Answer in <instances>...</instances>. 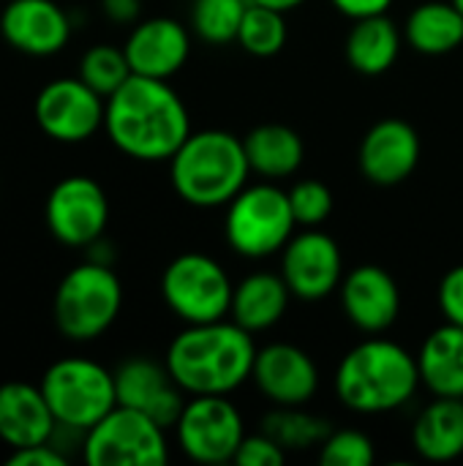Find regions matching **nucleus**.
Wrapping results in <instances>:
<instances>
[{
    "mask_svg": "<svg viewBox=\"0 0 463 466\" xmlns=\"http://www.w3.org/2000/svg\"><path fill=\"white\" fill-rule=\"evenodd\" d=\"M437 303L445 317V322L461 325L463 328V265L450 268L437 289Z\"/></svg>",
    "mask_w": 463,
    "mask_h": 466,
    "instance_id": "72a5a7b5",
    "label": "nucleus"
},
{
    "mask_svg": "<svg viewBox=\"0 0 463 466\" xmlns=\"http://www.w3.org/2000/svg\"><path fill=\"white\" fill-rule=\"evenodd\" d=\"M259 431L276 440L287 453H306V451H319V445L333 431V426L327 418L306 407H273L262 418Z\"/></svg>",
    "mask_w": 463,
    "mask_h": 466,
    "instance_id": "bb28decb",
    "label": "nucleus"
},
{
    "mask_svg": "<svg viewBox=\"0 0 463 466\" xmlns=\"http://www.w3.org/2000/svg\"><path fill=\"white\" fill-rule=\"evenodd\" d=\"M251 3H259V5H267V8H276V11L289 14V11H295V8L306 5L308 0H251Z\"/></svg>",
    "mask_w": 463,
    "mask_h": 466,
    "instance_id": "4c0bfd02",
    "label": "nucleus"
},
{
    "mask_svg": "<svg viewBox=\"0 0 463 466\" xmlns=\"http://www.w3.org/2000/svg\"><path fill=\"white\" fill-rule=\"evenodd\" d=\"M46 229L63 246L85 248L104 238L109 224V199L98 180L87 175L63 177L46 197Z\"/></svg>",
    "mask_w": 463,
    "mask_h": 466,
    "instance_id": "ddd939ff",
    "label": "nucleus"
},
{
    "mask_svg": "<svg viewBox=\"0 0 463 466\" xmlns=\"http://www.w3.org/2000/svg\"><path fill=\"white\" fill-rule=\"evenodd\" d=\"M418 355L404 344L371 336L355 344L336 369V399L355 415H390L404 410L420 390Z\"/></svg>",
    "mask_w": 463,
    "mask_h": 466,
    "instance_id": "7ed1b4c3",
    "label": "nucleus"
},
{
    "mask_svg": "<svg viewBox=\"0 0 463 466\" xmlns=\"http://www.w3.org/2000/svg\"><path fill=\"white\" fill-rule=\"evenodd\" d=\"M33 112L38 128L49 139L76 145L104 128L106 98L98 96L79 76H63L38 90Z\"/></svg>",
    "mask_w": 463,
    "mask_h": 466,
    "instance_id": "f8f14e48",
    "label": "nucleus"
},
{
    "mask_svg": "<svg viewBox=\"0 0 463 466\" xmlns=\"http://www.w3.org/2000/svg\"><path fill=\"white\" fill-rule=\"evenodd\" d=\"M420 382L431 396L463 399V328L445 322L434 328L418 352Z\"/></svg>",
    "mask_w": 463,
    "mask_h": 466,
    "instance_id": "b1692460",
    "label": "nucleus"
},
{
    "mask_svg": "<svg viewBox=\"0 0 463 466\" xmlns=\"http://www.w3.org/2000/svg\"><path fill=\"white\" fill-rule=\"evenodd\" d=\"M123 52L139 76L172 79L191 55V27L175 16H150L134 25Z\"/></svg>",
    "mask_w": 463,
    "mask_h": 466,
    "instance_id": "a211bd4d",
    "label": "nucleus"
},
{
    "mask_svg": "<svg viewBox=\"0 0 463 466\" xmlns=\"http://www.w3.org/2000/svg\"><path fill=\"white\" fill-rule=\"evenodd\" d=\"M287 451L270 440L265 431H257V434H246L243 445L237 448V456H235V464L237 466H281L287 461Z\"/></svg>",
    "mask_w": 463,
    "mask_h": 466,
    "instance_id": "473e14b6",
    "label": "nucleus"
},
{
    "mask_svg": "<svg viewBox=\"0 0 463 466\" xmlns=\"http://www.w3.org/2000/svg\"><path fill=\"white\" fill-rule=\"evenodd\" d=\"M251 172L265 180L292 177L306 158L303 137L284 123H262L243 137Z\"/></svg>",
    "mask_w": 463,
    "mask_h": 466,
    "instance_id": "a878e982",
    "label": "nucleus"
},
{
    "mask_svg": "<svg viewBox=\"0 0 463 466\" xmlns=\"http://www.w3.org/2000/svg\"><path fill=\"white\" fill-rule=\"evenodd\" d=\"M254 333L224 317L186 325L166 347V369L186 396H232L251 382L257 358Z\"/></svg>",
    "mask_w": 463,
    "mask_h": 466,
    "instance_id": "f03ea898",
    "label": "nucleus"
},
{
    "mask_svg": "<svg viewBox=\"0 0 463 466\" xmlns=\"http://www.w3.org/2000/svg\"><path fill=\"white\" fill-rule=\"evenodd\" d=\"M322 466H368L377 459L374 440L360 429H333L317 451Z\"/></svg>",
    "mask_w": 463,
    "mask_h": 466,
    "instance_id": "7c9ffc66",
    "label": "nucleus"
},
{
    "mask_svg": "<svg viewBox=\"0 0 463 466\" xmlns=\"http://www.w3.org/2000/svg\"><path fill=\"white\" fill-rule=\"evenodd\" d=\"M235 281L226 268L202 251L177 254L161 276V298L183 325L229 317Z\"/></svg>",
    "mask_w": 463,
    "mask_h": 466,
    "instance_id": "6e6552de",
    "label": "nucleus"
},
{
    "mask_svg": "<svg viewBox=\"0 0 463 466\" xmlns=\"http://www.w3.org/2000/svg\"><path fill=\"white\" fill-rule=\"evenodd\" d=\"M115 390L117 404L145 412L164 429H175L188 399L169 374L166 363L153 358H128L120 363L115 371Z\"/></svg>",
    "mask_w": 463,
    "mask_h": 466,
    "instance_id": "f3484780",
    "label": "nucleus"
},
{
    "mask_svg": "<svg viewBox=\"0 0 463 466\" xmlns=\"http://www.w3.org/2000/svg\"><path fill=\"white\" fill-rule=\"evenodd\" d=\"M131 66L128 57L123 52V46L115 44H96L90 46L82 60H79V79L85 85H90L98 96L109 98L128 76H131Z\"/></svg>",
    "mask_w": 463,
    "mask_h": 466,
    "instance_id": "c756f323",
    "label": "nucleus"
},
{
    "mask_svg": "<svg viewBox=\"0 0 463 466\" xmlns=\"http://www.w3.org/2000/svg\"><path fill=\"white\" fill-rule=\"evenodd\" d=\"M338 303L352 328L366 336H379L401 317V287L382 265H357L344 273Z\"/></svg>",
    "mask_w": 463,
    "mask_h": 466,
    "instance_id": "2eb2a0df",
    "label": "nucleus"
},
{
    "mask_svg": "<svg viewBox=\"0 0 463 466\" xmlns=\"http://www.w3.org/2000/svg\"><path fill=\"white\" fill-rule=\"evenodd\" d=\"M57 420L41 393V385L3 382L0 385V440L16 451L52 442Z\"/></svg>",
    "mask_w": 463,
    "mask_h": 466,
    "instance_id": "aec40b11",
    "label": "nucleus"
},
{
    "mask_svg": "<svg viewBox=\"0 0 463 466\" xmlns=\"http://www.w3.org/2000/svg\"><path fill=\"white\" fill-rule=\"evenodd\" d=\"M248 3L251 0H191V33L213 46L237 41Z\"/></svg>",
    "mask_w": 463,
    "mask_h": 466,
    "instance_id": "c85d7f7f",
    "label": "nucleus"
},
{
    "mask_svg": "<svg viewBox=\"0 0 463 466\" xmlns=\"http://www.w3.org/2000/svg\"><path fill=\"white\" fill-rule=\"evenodd\" d=\"M292 303V292L281 273L257 270L243 276L232 289V306L229 319H235L248 333H265L276 328Z\"/></svg>",
    "mask_w": 463,
    "mask_h": 466,
    "instance_id": "412c9836",
    "label": "nucleus"
},
{
    "mask_svg": "<svg viewBox=\"0 0 463 466\" xmlns=\"http://www.w3.org/2000/svg\"><path fill=\"white\" fill-rule=\"evenodd\" d=\"M38 385L57 426L71 431H90L117 407L115 371L90 358H63L52 363Z\"/></svg>",
    "mask_w": 463,
    "mask_h": 466,
    "instance_id": "0eeeda50",
    "label": "nucleus"
},
{
    "mask_svg": "<svg viewBox=\"0 0 463 466\" xmlns=\"http://www.w3.org/2000/svg\"><path fill=\"white\" fill-rule=\"evenodd\" d=\"M104 131L134 161H169L191 134V115L169 79L131 74L106 98Z\"/></svg>",
    "mask_w": 463,
    "mask_h": 466,
    "instance_id": "f257e3e1",
    "label": "nucleus"
},
{
    "mask_svg": "<svg viewBox=\"0 0 463 466\" xmlns=\"http://www.w3.org/2000/svg\"><path fill=\"white\" fill-rule=\"evenodd\" d=\"M412 448L420 459L434 464H448L463 456V399L434 396L415 423H412Z\"/></svg>",
    "mask_w": 463,
    "mask_h": 466,
    "instance_id": "5701e85b",
    "label": "nucleus"
},
{
    "mask_svg": "<svg viewBox=\"0 0 463 466\" xmlns=\"http://www.w3.org/2000/svg\"><path fill=\"white\" fill-rule=\"evenodd\" d=\"M289 205H292V216L297 221V227H319L330 218L333 213V191L327 188V183L317 180V177H306L297 180L289 191Z\"/></svg>",
    "mask_w": 463,
    "mask_h": 466,
    "instance_id": "2f4dec72",
    "label": "nucleus"
},
{
    "mask_svg": "<svg viewBox=\"0 0 463 466\" xmlns=\"http://www.w3.org/2000/svg\"><path fill=\"white\" fill-rule=\"evenodd\" d=\"M246 434L243 412L229 396H188L175 423V440L194 464L235 461Z\"/></svg>",
    "mask_w": 463,
    "mask_h": 466,
    "instance_id": "9d476101",
    "label": "nucleus"
},
{
    "mask_svg": "<svg viewBox=\"0 0 463 466\" xmlns=\"http://www.w3.org/2000/svg\"><path fill=\"white\" fill-rule=\"evenodd\" d=\"M396 0H330V5L347 19H363L374 14H388Z\"/></svg>",
    "mask_w": 463,
    "mask_h": 466,
    "instance_id": "c9c22d12",
    "label": "nucleus"
},
{
    "mask_svg": "<svg viewBox=\"0 0 463 466\" xmlns=\"http://www.w3.org/2000/svg\"><path fill=\"white\" fill-rule=\"evenodd\" d=\"M289 38V25H287V14L259 5V3H248L240 33H237V44L243 46V52H248L251 57L267 60L276 57Z\"/></svg>",
    "mask_w": 463,
    "mask_h": 466,
    "instance_id": "cd10ccee",
    "label": "nucleus"
},
{
    "mask_svg": "<svg viewBox=\"0 0 463 466\" xmlns=\"http://www.w3.org/2000/svg\"><path fill=\"white\" fill-rule=\"evenodd\" d=\"M123 309V284L112 265L87 259L71 268L55 292L52 317L68 341H96L104 336Z\"/></svg>",
    "mask_w": 463,
    "mask_h": 466,
    "instance_id": "39448f33",
    "label": "nucleus"
},
{
    "mask_svg": "<svg viewBox=\"0 0 463 466\" xmlns=\"http://www.w3.org/2000/svg\"><path fill=\"white\" fill-rule=\"evenodd\" d=\"M404 41L418 55L442 57L463 46V14L453 0H426L404 22Z\"/></svg>",
    "mask_w": 463,
    "mask_h": 466,
    "instance_id": "393cba45",
    "label": "nucleus"
},
{
    "mask_svg": "<svg viewBox=\"0 0 463 466\" xmlns=\"http://www.w3.org/2000/svg\"><path fill=\"white\" fill-rule=\"evenodd\" d=\"M453 3H456V5L461 8V14H463V0H453Z\"/></svg>",
    "mask_w": 463,
    "mask_h": 466,
    "instance_id": "58836bf2",
    "label": "nucleus"
},
{
    "mask_svg": "<svg viewBox=\"0 0 463 466\" xmlns=\"http://www.w3.org/2000/svg\"><path fill=\"white\" fill-rule=\"evenodd\" d=\"M251 382L270 407H308L319 393V366L297 344L273 341L257 350Z\"/></svg>",
    "mask_w": 463,
    "mask_h": 466,
    "instance_id": "4468645a",
    "label": "nucleus"
},
{
    "mask_svg": "<svg viewBox=\"0 0 463 466\" xmlns=\"http://www.w3.org/2000/svg\"><path fill=\"white\" fill-rule=\"evenodd\" d=\"M292 292L303 303H319L338 292L344 279V254L336 238L319 227H303L281 248L278 270Z\"/></svg>",
    "mask_w": 463,
    "mask_h": 466,
    "instance_id": "9b49d317",
    "label": "nucleus"
},
{
    "mask_svg": "<svg viewBox=\"0 0 463 466\" xmlns=\"http://www.w3.org/2000/svg\"><path fill=\"white\" fill-rule=\"evenodd\" d=\"M404 44V27H398L388 14H374L352 19L344 41V55L357 74L382 76L398 63Z\"/></svg>",
    "mask_w": 463,
    "mask_h": 466,
    "instance_id": "4be33fe9",
    "label": "nucleus"
},
{
    "mask_svg": "<svg viewBox=\"0 0 463 466\" xmlns=\"http://www.w3.org/2000/svg\"><path fill=\"white\" fill-rule=\"evenodd\" d=\"M423 142L412 123L401 117H385L374 123L360 139L357 167L363 177L379 188H393L412 177L420 164Z\"/></svg>",
    "mask_w": 463,
    "mask_h": 466,
    "instance_id": "dca6fc26",
    "label": "nucleus"
},
{
    "mask_svg": "<svg viewBox=\"0 0 463 466\" xmlns=\"http://www.w3.org/2000/svg\"><path fill=\"white\" fill-rule=\"evenodd\" d=\"M161 423L117 404L90 431H85L82 456L90 466H164L169 442Z\"/></svg>",
    "mask_w": 463,
    "mask_h": 466,
    "instance_id": "1a4fd4ad",
    "label": "nucleus"
},
{
    "mask_svg": "<svg viewBox=\"0 0 463 466\" xmlns=\"http://www.w3.org/2000/svg\"><path fill=\"white\" fill-rule=\"evenodd\" d=\"M101 8H104L106 19H112L117 25H131L142 14V0H101Z\"/></svg>",
    "mask_w": 463,
    "mask_h": 466,
    "instance_id": "e433bc0d",
    "label": "nucleus"
},
{
    "mask_svg": "<svg viewBox=\"0 0 463 466\" xmlns=\"http://www.w3.org/2000/svg\"><path fill=\"white\" fill-rule=\"evenodd\" d=\"M251 177L243 139L224 128L191 131L169 158V183L175 194L199 210L226 208Z\"/></svg>",
    "mask_w": 463,
    "mask_h": 466,
    "instance_id": "20e7f679",
    "label": "nucleus"
},
{
    "mask_svg": "<svg viewBox=\"0 0 463 466\" xmlns=\"http://www.w3.org/2000/svg\"><path fill=\"white\" fill-rule=\"evenodd\" d=\"M297 232L289 194L276 183H248L224 213L226 246L243 259H267Z\"/></svg>",
    "mask_w": 463,
    "mask_h": 466,
    "instance_id": "423d86ee",
    "label": "nucleus"
},
{
    "mask_svg": "<svg viewBox=\"0 0 463 466\" xmlns=\"http://www.w3.org/2000/svg\"><path fill=\"white\" fill-rule=\"evenodd\" d=\"M0 35L30 57H52L71 38L68 14L55 0H8L0 14Z\"/></svg>",
    "mask_w": 463,
    "mask_h": 466,
    "instance_id": "6ab92c4d",
    "label": "nucleus"
},
{
    "mask_svg": "<svg viewBox=\"0 0 463 466\" xmlns=\"http://www.w3.org/2000/svg\"><path fill=\"white\" fill-rule=\"evenodd\" d=\"M11 466H65V456L52 445V442H41V445H30V448H16L8 456Z\"/></svg>",
    "mask_w": 463,
    "mask_h": 466,
    "instance_id": "f704fd0d",
    "label": "nucleus"
}]
</instances>
